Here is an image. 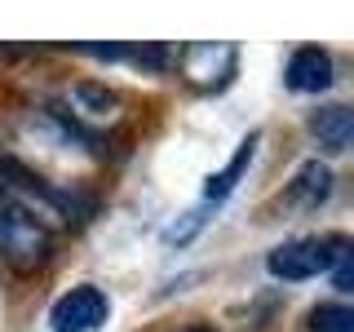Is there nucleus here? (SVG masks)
I'll return each instance as SVG.
<instances>
[{
	"instance_id": "nucleus-1",
	"label": "nucleus",
	"mask_w": 354,
	"mask_h": 332,
	"mask_svg": "<svg viewBox=\"0 0 354 332\" xmlns=\"http://www.w3.org/2000/svg\"><path fill=\"white\" fill-rule=\"evenodd\" d=\"M53 252V230L22 195H14L0 182V257L18 270H36Z\"/></svg>"
},
{
	"instance_id": "nucleus-2",
	"label": "nucleus",
	"mask_w": 354,
	"mask_h": 332,
	"mask_svg": "<svg viewBox=\"0 0 354 332\" xmlns=\"http://www.w3.org/2000/svg\"><path fill=\"white\" fill-rule=\"evenodd\" d=\"M337 261H350V235H297L266 252V270L283 284H301L315 275H328Z\"/></svg>"
},
{
	"instance_id": "nucleus-3",
	"label": "nucleus",
	"mask_w": 354,
	"mask_h": 332,
	"mask_svg": "<svg viewBox=\"0 0 354 332\" xmlns=\"http://www.w3.org/2000/svg\"><path fill=\"white\" fill-rule=\"evenodd\" d=\"M173 66L182 71L186 84L204 89V93H221L230 80H235V66H239V44L230 40H195L173 49Z\"/></svg>"
},
{
	"instance_id": "nucleus-4",
	"label": "nucleus",
	"mask_w": 354,
	"mask_h": 332,
	"mask_svg": "<svg viewBox=\"0 0 354 332\" xmlns=\"http://www.w3.org/2000/svg\"><path fill=\"white\" fill-rule=\"evenodd\" d=\"M111 319V297L97 284H75L49 306V332H97Z\"/></svg>"
},
{
	"instance_id": "nucleus-5",
	"label": "nucleus",
	"mask_w": 354,
	"mask_h": 332,
	"mask_svg": "<svg viewBox=\"0 0 354 332\" xmlns=\"http://www.w3.org/2000/svg\"><path fill=\"white\" fill-rule=\"evenodd\" d=\"M337 80V62L324 44H297L283 62V84L292 93H324V89Z\"/></svg>"
},
{
	"instance_id": "nucleus-6",
	"label": "nucleus",
	"mask_w": 354,
	"mask_h": 332,
	"mask_svg": "<svg viewBox=\"0 0 354 332\" xmlns=\"http://www.w3.org/2000/svg\"><path fill=\"white\" fill-rule=\"evenodd\" d=\"M66 107H71V120L80 124V120H115L120 116V93L115 89H106V84H93V80H75V84H66Z\"/></svg>"
},
{
	"instance_id": "nucleus-7",
	"label": "nucleus",
	"mask_w": 354,
	"mask_h": 332,
	"mask_svg": "<svg viewBox=\"0 0 354 332\" xmlns=\"http://www.w3.org/2000/svg\"><path fill=\"white\" fill-rule=\"evenodd\" d=\"M310 133H315V142H319L328 155L350 151V138H354V116H350V107H346V102H328V107L310 111Z\"/></svg>"
},
{
	"instance_id": "nucleus-8",
	"label": "nucleus",
	"mask_w": 354,
	"mask_h": 332,
	"mask_svg": "<svg viewBox=\"0 0 354 332\" xmlns=\"http://www.w3.org/2000/svg\"><path fill=\"white\" fill-rule=\"evenodd\" d=\"M283 199L292 208H319V204H328V199H332V169H328L324 160H306L301 169L292 173Z\"/></svg>"
},
{
	"instance_id": "nucleus-9",
	"label": "nucleus",
	"mask_w": 354,
	"mask_h": 332,
	"mask_svg": "<svg viewBox=\"0 0 354 332\" xmlns=\"http://www.w3.org/2000/svg\"><path fill=\"white\" fill-rule=\"evenodd\" d=\"M257 147H261V133L252 129L248 138L239 142V151H235V155L226 160V169L208 177V186H204V208H217L221 199H226L230 191H235V186H239V177L248 173V164H252V155H257Z\"/></svg>"
},
{
	"instance_id": "nucleus-10",
	"label": "nucleus",
	"mask_w": 354,
	"mask_h": 332,
	"mask_svg": "<svg viewBox=\"0 0 354 332\" xmlns=\"http://www.w3.org/2000/svg\"><path fill=\"white\" fill-rule=\"evenodd\" d=\"M310 332H354V310L346 302H324L310 310Z\"/></svg>"
},
{
	"instance_id": "nucleus-11",
	"label": "nucleus",
	"mask_w": 354,
	"mask_h": 332,
	"mask_svg": "<svg viewBox=\"0 0 354 332\" xmlns=\"http://www.w3.org/2000/svg\"><path fill=\"white\" fill-rule=\"evenodd\" d=\"M182 332H217L213 324H191V328H182Z\"/></svg>"
}]
</instances>
